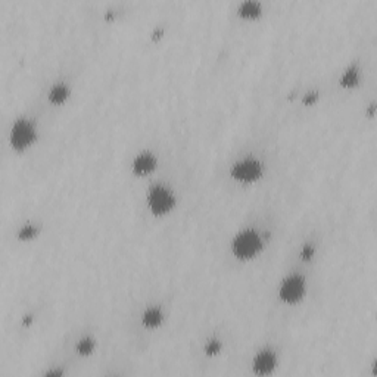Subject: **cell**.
Wrapping results in <instances>:
<instances>
[{"instance_id": "obj_3", "label": "cell", "mask_w": 377, "mask_h": 377, "mask_svg": "<svg viewBox=\"0 0 377 377\" xmlns=\"http://www.w3.org/2000/svg\"><path fill=\"white\" fill-rule=\"evenodd\" d=\"M36 137L33 125L27 119H18L15 121L12 133H11V143L15 149H24L27 148Z\"/></svg>"}, {"instance_id": "obj_1", "label": "cell", "mask_w": 377, "mask_h": 377, "mask_svg": "<svg viewBox=\"0 0 377 377\" xmlns=\"http://www.w3.org/2000/svg\"><path fill=\"white\" fill-rule=\"evenodd\" d=\"M261 247V239L257 231L245 230L239 233L233 242V252L237 258L247 260L252 258Z\"/></svg>"}, {"instance_id": "obj_8", "label": "cell", "mask_w": 377, "mask_h": 377, "mask_svg": "<svg viewBox=\"0 0 377 377\" xmlns=\"http://www.w3.org/2000/svg\"><path fill=\"white\" fill-rule=\"evenodd\" d=\"M162 321V314L158 308H149L143 314V324L146 327H156Z\"/></svg>"}, {"instance_id": "obj_6", "label": "cell", "mask_w": 377, "mask_h": 377, "mask_svg": "<svg viewBox=\"0 0 377 377\" xmlns=\"http://www.w3.org/2000/svg\"><path fill=\"white\" fill-rule=\"evenodd\" d=\"M276 364H277L276 354L270 349H264V351L258 352V355L254 359V371L257 374L267 376V374L273 373V370L276 368Z\"/></svg>"}, {"instance_id": "obj_14", "label": "cell", "mask_w": 377, "mask_h": 377, "mask_svg": "<svg viewBox=\"0 0 377 377\" xmlns=\"http://www.w3.org/2000/svg\"><path fill=\"white\" fill-rule=\"evenodd\" d=\"M36 234V228L33 227V226H25L21 231H19V237L21 239H28V237H31V236H34Z\"/></svg>"}, {"instance_id": "obj_4", "label": "cell", "mask_w": 377, "mask_h": 377, "mask_svg": "<svg viewBox=\"0 0 377 377\" xmlns=\"http://www.w3.org/2000/svg\"><path fill=\"white\" fill-rule=\"evenodd\" d=\"M305 290V282L301 276H289L287 279H284V282L282 283L280 287V298L284 302L293 303L296 301H299L303 295Z\"/></svg>"}, {"instance_id": "obj_13", "label": "cell", "mask_w": 377, "mask_h": 377, "mask_svg": "<svg viewBox=\"0 0 377 377\" xmlns=\"http://www.w3.org/2000/svg\"><path fill=\"white\" fill-rule=\"evenodd\" d=\"M220 348H221V345H220V342H218V340H211V342H208V345H207L205 351H207V354L214 355V354H217V352L220 351Z\"/></svg>"}, {"instance_id": "obj_15", "label": "cell", "mask_w": 377, "mask_h": 377, "mask_svg": "<svg viewBox=\"0 0 377 377\" xmlns=\"http://www.w3.org/2000/svg\"><path fill=\"white\" fill-rule=\"evenodd\" d=\"M312 254H314V249H312L309 245L302 249V258H303V260H309V258L312 257Z\"/></svg>"}, {"instance_id": "obj_5", "label": "cell", "mask_w": 377, "mask_h": 377, "mask_svg": "<svg viewBox=\"0 0 377 377\" xmlns=\"http://www.w3.org/2000/svg\"><path fill=\"white\" fill-rule=\"evenodd\" d=\"M231 174L240 181H252L261 175V164L255 159H243L234 164Z\"/></svg>"}, {"instance_id": "obj_2", "label": "cell", "mask_w": 377, "mask_h": 377, "mask_svg": "<svg viewBox=\"0 0 377 377\" xmlns=\"http://www.w3.org/2000/svg\"><path fill=\"white\" fill-rule=\"evenodd\" d=\"M149 207L153 214H165L174 207V196L164 186H153L149 192Z\"/></svg>"}, {"instance_id": "obj_11", "label": "cell", "mask_w": 377, "mask_h": 377, "mask_svg": "<svg viewBox=\"0 0 377 377\" xmlns=\"http://www.w3.org/2000/svg\"><path fill=\"white\" fill-rule=\"evenodd\" d=\"M358 83V71L357 68H349L348 71H345V74L340 78V84L346 86V87H352Z\"/></svg>"}, {"instance_id": "obj_7", "label": "cell", "mask_w": 377, "mask_h": 377, "mask_svg": "<svg viewBox=\"0 0 377 377\" xmlns=\"http://www.w3.org/2000/svg\"><path fill=\"white\" fill-rule=\"evenodd\" d=\"M155 164H156V161H155L153 155H151V153H140L134 159V162H133V171L136 174H139V175H143V174L151 172L155 168Z\"/></svg>"}, {"instance_id": "obj_9", "label": "cell", "mask_w": 377, "mask_h": 377, "mask_svg": "<svg viewBox=\"0 0 377 377\" xmlns=\"http://www.w3.org/2000/svg\"><path fill=\"white\" fill-rule=\"evenodd\" d=\"M261 11V6L258 2H252V0H247V2H243L239 8V12L242 17H247V18H252L257 17Z\"/></svg>"}, {"instance_id": "obj_12", "label": "cell", "mask_w": 377, "mask_h": 377, "mask_svg": "<svg viewBox=\"0 0 377 377\" xmlns=\"http://www.w3.org/2000/svg\"><path fill=\"white\" fill-rule=\"evenodd\" d=\"M93 348H94V342L92 340V339H81L80 342H78V346H77V349H78V352L81 354V355H89V354H92V351H93Z\"/></svg>"}, {"instance_id": "obj_10", "label": "cell", "mask_w": 377, "mask_h": 377, "mask_svg": "<svg viewBox=\"0 0 377 377\" xmlns=\"http://www.w3.org/2000/svg\"><path fill=\"white\" fill-rule=\"evenodd\" d=\"M68 96V89L64 86V84H56L52 90H50V94H49V99L50 102L53 103H62Z\"/></svg>"}, {"instance_id": "obj_16", "label": "cell", "mask_w": 377, "mask_h": 377, "mask_svg": "<svg viewBox=\"0 0 377 377\" xmlns=\"http://www.w3.org/2000/svg\"><path fill=\"white\" fill-rule=\"evenodd\" d=\"M316 100H317V94H316V93H309V94H306L305 99H303L305 103H312V102H316Z\"/></svg>"}]
</instances>
